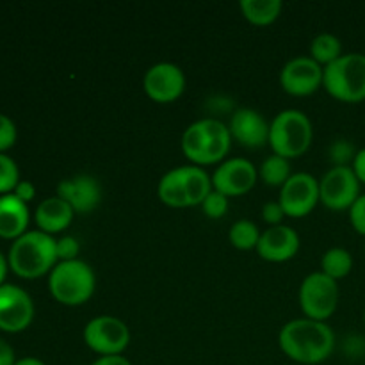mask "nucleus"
Instances as JSON below:
<instances>
[{"label": "nucleus", "instance_id": "nucleus-26", "mask_svg": "<svg viewBox=\"0 0 365 365\" xmlns=\"http://www.w3.org/2000/svg\"><path fill=\"white\" fill-rule=\"evenodd\" d=\"M260 235H262V232H260L259 227L250 220L235 221L230 227V232H228V239H230L232 246L241 250V252L257 250Z\"/></svg>", "mask_w": 365, "mask_h": 365}, {"label": "nucleus", "instance_id": "nucleus-34", "mask_svg": "<svg viewBox=\"0 0 365 365\" xmlns=\"http://www.w3.org/2000/svg\"><path fill=\"white\" fill-rule=\"evenodd\" d=\"M13 195L16 196L18 200H21V202L24 203H31L32 200L36 198V187H34V184H32V182H29V180H20V184L16 185V189H14L13 191Z\"/></svg>", "mask_w": 365, "mask_h": 365}, {"label": "nucleus", "instance_id": "nucleus-1", "mask_svg": "<svg viewBox=\"0 0 365 365\" xmlns=\"http://www.w3.org/2000/svg\"><path fill=\"white\" fill-rule=\"evenodd\" d=\"M278 346L287 359L302 365L323 364L335 349V334L323 321L309 317L289 321L278 334Z\"/></svg>", "mask_w": 365, "mask_h": 365}, {"label": "nucleus", "instance_id": "nucleus-29", "mask_svg": "<svg viewBox=\"0 0 365 365\" xmlns=\"http://www.w3.org/2000/svg\"><path fill=\"white\" fill-rule=\"evenodd\" d=\"M56 252L59 262H70V260H78L81 253V245L73 235H64V237L56 239Z\"/></svg>", "mask_w": 365, "mask_h": 365}, {"label": "nucleus", "instance_id": "nucleus-28", "mask_svg": "<svg viewBox=\"0 0 365 365\" xmlns=\"http://www.w3.org/2000/svg\"><path fill=\"white\" fill-rule=\"evenodd\" d=\"M202 210L209 220H221L228 210V198L212 189V192L202 203Z\"/></svg>", "mask_w": 365, "mask_h": 365}, {"label": "nucleus", "instance_id": "nucleus-7", "mask_svg": "<svg viewBox=\"0 0 365 365\" xmlns=\"http://www.w3.org/2000/svg\"><path fill=\"white\" fill-rule=\"evenodd\" d=\"M339 298H341V291H339L337 282L321 271L310 273L299 285L298 302L309 319L327 323V319H330L337 310Z\"/></svg>", "mask_w": 365, "mask_h": 365}, {"label": "nucleus", "instance_id": "nucleus-36", "mask_svg": "<svg viewBox=\"0 0 365 365\" xmlns=\"http://www.w3.org/2000/svg\"><path fill=\"white\" fill-rule=\"evenodd\" d=\"M351 168H353V171H355L356 177H359L360 184H365V148L356 152Z\"/></svg>", "mask_w": 365, "mask_h": 365}, {"label": "nucleus", "instance_id": "nucleus-33", "mask_svg": "<svg viewBox=\"0 0 365 365\" xmlns=\"http://www.w3.org/2000/svg\"><path fill=\"white\" fill-rule=\"evenodd\" d=\"M285 212L282 209L280 202H267L266 205L262 207V220L266 221L269 227H278L284 221Z\"/></svg>", "mask_w": 365, "mask_h": 365}, {"label": "nucleus", "instance_id": "nucleus-14", "mask_svg": "<svg viewBox=\"0 0 365 365\" xmlns=\"http://www.w3.org/2000/svg\"><path fill=\"white\" fill-rule=\"evenodd\" d=\"M259 180V170L248 159L234 157L220 164L212 175L214 191L221 192L227 198L242 196L252 191Z\"/></svg>", "mask_w": 365, "mask_h": 365}, {"label": "nucleus", "instance_id": "nucleus-24", "mask_svg": "<svg viewBox=\"0 0 365 365\" xmlns=\"http://www.w3.org/2000/svg\"><path fill=\"white\" fill-rule=\"evenodd\" d=\"M353 271V257L344 248H330L321 259V273L331 280H342Z\"/></svg>", "mask_w": 365, "mask_h": 365}, {"label": "nucleus", "instance_id": "nucleus-6", "mask_svg": "<svg viewBox=\"0 0 365 365\" xmlns=\"http://www.w3.org/2000/svg\"><path fill=\"white\" fill-rule=\"evenodd\" d=\"M323 88L328 95L344 103L365 100V53H342L335 63L324 68Z\"/></svg>", "mask_w": 365, "mask_h": 365}, {"label": "nucleus", "instance_id": "nucleus-32", "mask_svg": "<svg viewBox=\"0 0 365 365\" xmlns=\"http://www.w3.org/2000/svg\"><path fill=\"white\" fill-rule=\"evenodd\" d=\"M349 223L359 232L360 235H365V195H360L359 200L349 207Z\"/></svg>", "mask_w": 365, "mask_h": 365}, {"label": "nucleus", "instance_id": "nucleus-39", "mask_svg": "<svg viewBox=\"0 0 365 365\" xmlns=\"http://www.w3.org/2000/svg\"><path fill=\"white\" fill-rule=\"evenodd\" d=\"M14 365H46L43 360L36 359V356H25V359H20L16 360V364Z\"/></svg>", "mask_w": 365, "mask_h": 365}, {"label": "nucleus", "instance_id": "nucleus-13", "mask_svg": "<svg viewBox=\"0 0 365 365\" xmlns=\"http://www.w3.org/2000/svg\"><path fill=\"white\" fill-rule=\"evenodd\" d=\"M324 68L310 56H299L287 61L280 71V86L292 96H309L323 88Z\"/></svg>", "mask_w": 365, "mask_h": 365}, {"label": "nucleus", "instance_id": "nucleus-35", "mask_svg": "<svg viewBox=\"0 0 365 365\" xmlns=\"http://www.w3.org/2000/svg\"><path fill=\"white\" fill-rule=\"evenodd\" d=\"M16 355H14V349L6 339L0 337V365H14L16 364Z\"/></svg>", "mask_w": 365, "mask_h": 365}, {"label": "nucleus", "instance_id": "nucleus-16", "mask_svg": "<svg viewBox=\"0 0 365 365\" xmlns=\"http://www.w3.org/2000/svg\"><path fill=\"white\" fill-rule=\"evenodd\" d=\"M228 130L232 139L241 143L246 148L255 150L269 145V123L262 114L248 107L237 109L232 114Z\"/></svg>", "mask_w": 365, "mask_h": 365}, {"label": "nucleus", "instance_id": "nucleus-23", "mask_svg": "<svg viewBox=\"0 0 365 365\" xmlns=\"http://www.w3.org/2000/svg\"><path fill=\"white\" fill-rule=\"evenodd\" d=\"M341 56L342 41L337 36L323 32V34L316 36V38L312 39V43H310V57H312L319 66H330V64L335 63Z\"/></svg>", "mask_w": 365, "mask_h": 365}, {"label": "nucleus", "instance_id": "nucleus-22", "mask_svg": "<svg viewBox=\"0 0 365 365\" xmlns=\"http://www.w3.org/2000/svg\"><path fill=\"white\" fill-rule=\"evenodd\" d=\"M239 7L242 11V16L257 27H266L274 24L282 13L280 0H241Z\"/></svg>", "mask_w": 365, "mask_h": 365}, {"label": "nucleus", "instance_id": "nucleus-3", "mask_svg": "<svg viewBox=\"0 0 365 365\" xmlns=\"http://www.w3.org/2000/svg\"><path fill=\"white\" fill-rule=\"evenodd\" d=\"M232 146V135L220 120L205 118L185 128L182 135V152L195 166H210L223 163Z\"/></svg>", "mask_w": 365, "mask_h": 365}, {"label": "nucleus", "instance_id": "nucleus-8", "mask_svg": "<svg viewBox=\"0 0 365 365\" xmlns=\"http://www.w3.org/2000/svg\"><path fill=\"white\" fill-rule=\"evenodd\" d=\"M84 342L100 356L123 355L130 344V330L118 317L98 316L86 324Z\"/></svg>", "mask_w": 365, "mask_h": 365}, {"label": "nucleus", "instance_id": "nucleus-27", "mask_svg": "<svg viewBox=\"0 0 365 365\" xmlns=\"http://www.w3.org/2000/svg\"><path fill=\"white\" fill-rule=\"evenodd\" d=\"M20 180L18 164L7 153H0V196L11 195Z\"/></svg>", "mask_w": 365, "mask_h": 365}, {"label": "nucleus", "instance_id": "nucleus-31", "mask_svg": "<svg viewBox=\"0 0 365 365\" xmlns=\"http://www.w3.org/2000/svg\"><path fill=\"white\" fill-rule=\"evenodd\" d=\"M356 152L353 148V145L346 139H341V141H335L330 148V157L335 163V166H349V163L353 164V159H355Z\"/></svg>", "mask_w": 365, "mask_h": 365}, {"label": "nucleus", "instance_id": "nucleus-18", "mask_svg": "<svg viewBox=\"0 0 365 365\" xmlns=\"http://www.w3.org/2000/svg\"><path fill=\"white\" fill-rule=\"evenodd\" d=\"M73 216L75 212L70 207V203H66L63 198H59V196L56 195L43 200V202L36 207L34 221L38 230L45 232V234L48 235H53L66 230L71 225V221H73Z\"/></svg>", "mask_w": 365, "mask_h": 365}, {"label": "nucleus", "instance_id": "nucleus-2", "mask_svg": "<svg viewBox=\"0 0 365 365\" xmlns=\"http://www.w3.org/2000/svg\"><path fill=\"white\" fill-rule=\"evenodd\" d=\"M9 269L24 280H36L57 266L56 239L41 230H29L13 241L7 253Z\"/></svg>", "mask_w": 365, "mask_h": 365}, {"label": "nucleus", "instance_id": "nucleus-21", "mask_svg": "<svg viewBox=\"0 0 365 365\" xmlns=\"http://www.w3.org/2000/svg\"><path fill=\"white\" fill-rule=\"evenodd\" d=\"M157 195H159L160 202L164 205L171 207V209H185V207H189L187 192H185L180 168H173V170L163 175L159 187H157Z\"/></svg>", "mask_w": 365, "mask_h": 365}, {"label": "nucleus", "instance_id": "nucleus-25", "mask_svg": "<svg viewBox=\"0 0 365 365\" xmlns=\"http://www.w3.org/2000/svg\"><path fill=\"white\" fill-rule=\"evenodd\" d=\"M259 177L262 178V182L269 187H284L285 182L292 177L291 173V164L287 159L280 155H269L262 163L259 170Z\"/></svg>", "mask_w": 365, "mask_h": 365}, {"label": "nucleus", "instance_id": "nucleus-9", "mask_svg": "<svg viewBox=\"0 0 365 365\" xmlns=\"http://www.w3.org/2000/svg\"><path fill=\"white\" fill-rule=\"evenodd\" d=\"M360 195V180L351 166H334L319 180V203L330 210H349Z\"/></svg>", "mask_w": 365, "mask_h": 365}, {"label": "nucleus", "instance_id": "nucleus-4", "mask_svg": "<svg viewBox=\"0 0 365 365\" xmlns=\"http://www.w3.org/2000/svg\"><path fill=\"white\" fill-rule=\"evenodd\" d=\"M312 121L298 109H285L269 123V146L274 155L284 159H298L309 152L312 145Z\"/></svg>", "mask_w": 365, "mask_h": 365}, {"label": "nucleus", "instance_id": "nucleus-11", "mask_svg": "<svg viewBox=\"0 0 365 365\" xmlns=\"http://www.w3.org/2000/svg\"><path fill=\"white\" fill-rule=\"evenodd\" d=\"M34 319V303L21 287L13 284L0 285V330L20 334Z\"/></svg>", "mask_w": 365, "mask_h": 365}, {"label": "nucleus", "instance_id": "nucleus-12", "mask_svg": "<svg viewBox=\"0 0 365 365\" xmlns=\"http://www.w3.org/2000/svg\"><path fill=\"white\" fill-rule=\"evenodd\" d=\"M143 88L146 96L155 103H173L184 95L185 75L173 63H157L145 73Z\"/></svg>", "mask_w": 365, "mask_h": 365}, {"label": "nucleus", "instance_id": "nucleus-20", "mask_svg": "<svg viewBox=\"0 0 365 365\" xmlns=\"http://www.w3.org/2000/svg\"><path fill=\"white\" fill-rule=\"evenodd\" d=\"M182 178H184L185 192H187L189 207L202 205L207 196L212 192V177L207 173L203 168L189 164V166H180Z\"/></svg>", "mask_w": 365, "mask_h": 365}, {"label": "nucleus", "instance_id": "nucleus-37", "mask_svg": "<svg viewBox=\"0 0 365 365\" xmlns=\"http://www.w3.org/2000/svg\"><path fill=\"white\" fill-rule=\"evenodd\" d=\"M91 365H132L130 360L125 359L123 355L114 356H98Z\"/></svg>", "mask_w": 365, "mask_h": 365}, {"label": "nucleus", "instance_id": "nucleus-17", "mask_svg": "<svg viewBox=\"0 0 365 365\" xmlns=\"http://www.w3.org/2000/svg\"><path fill=\"white\" fill-rule=\"evenodd\" d=\"M299 250V235L294 228L278 225L269 227L260 235L257 253L266 262H287L292 257H296Z\"/></svg>", "mask_w": 365, "mask_h": 365}, {"label": "nucleus", "instance_id": "nucleus-5", "mask_svg": "<svg viewBox=\"0 0 365 365\" xmlns=\"http://www.w3.org/2000/svg\"><path fill=\"white\" fill-rule=\"evenodd\" d=\"M95 271L84 260L57 262L52 273L48 274V291L61 305H84L95 294Z\"/></svg>", "mask_w": 365, "mask_h": 365}, {"label": "nucleus", "instance_id": "nucleus-38", "mask_svg": "<svg viewBox=\"0 0 365 365\" xmlns=\"http://www.w3.org/2000/svg\"><path fill=\"white\" fill-rule=\"evenodd\" d=\"M7 271H9V262H7V257H4V253L0 252V285L6 284Z\"/></svg>", "mask_w": 365, "mask_h": 365}, {"label": "nucleus", "instance_id": "nucleus-30", "mask_svg": "<svg viewBox=\"0 0 365 365\" xmlns=\"http://www.w3.org/2000/svg\"><path fill=\"white\" fill-rule=\"evenodd\" d=\"M18 139V128L9 116L0 113V153H6Z\"/></svg>", "mask_w": 365, "mask_h": 365}, {"label": "nucleus", "instance_id": "nucleus-19", "mask_svg": "<svg viewBox=\"0 0 365 365\" xmlns=\"http://www.w3.org/2000/svg\"><path fill=\"white\" fill-rule=\"evenodd\" d=\"M31 212L29 205L11 195L0 196V239L16 241L18 237L29 232Z\"/></svg>", "mask_w": 365, "mask_h": 365}, {"label": "nucleus", "instance_id": "nucleus-15", "mask_svg": "<svg viewBox=\"0 0 365 365\" xmlns=\"http://www.w3.org/2000/svg\"><path fill=\"white\" fill-rule=\"evenodd\" d=\"M57 196L70 203L75 214H89L100 205L102 187L91 175H77L57 185Z\"/></svg>", "mask_w": 365, "mask_h": 365}, {"label": "nucleus", "instance_id": "nucleus-10", "mask_svg": "<svg viewBox=\"0 0 365 365\" xmlns=\"http://www.w3.org/2000/svg\"><path fill=\"white\" fill-rule=\"evenodd\" d=\"M280 205L285 216L305 217L319 203V180L310 173H292L280 189Z\"/></svg>", "mask_w": 365, "mask_h": 365}]
</instances>
